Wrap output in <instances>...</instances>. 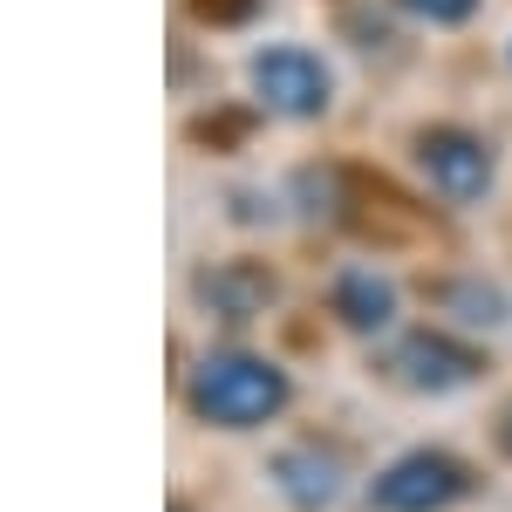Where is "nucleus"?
<instances>
[{"label":"nucleus","instance_id":"nucleus-8","mask_svg":"<svg viewBox=\"0 0 512 512\" xmlns=\"http://www.w3.org/2000/svg\"><path fill=\"white\" fill-rule=\"evenodd\" d=\"M274 478H280V492H287L294 506H328V499L342 492V458L321 451V444H294V451L274 458Z\"/></svg>","mask_w":512,"mask_h":512},{"label":"nucleus","instance_id":"nucleus-4","mask_svg":"<svg viewBox=\"0 0 512 512\" xmlns=\"http://www.w3.org/2000/svg\"><path fill=\"white\" fill-rule=\"evenodd\" d=\"M417 171H424L431 192H444L451 205H472V198L492 192V151H485V137L451 130V123L417 130Z\"/></svg>","mask_w":512,"mask_h":512},{"label":"nucleus","instance_id":"nucleus-11","mask_svg":"<svg viewBox=\"0 0 512 512\" xmlns=\"http://www.w3.org/2000/svg\"><path fill=\"white\" fill-rule=\"evenodd\" d=\"M198 21H246L253 14V0H192Z\"/></svg>","mask_w":512,"mask_h":512},{"label":"nucleus","instance_id":"nucleus-7","mask_svg":"<svg viewBox=\"0 0 512 512\" xmlns=\"http://www.w3.org/2000/svg\"><path fill=\"white\" fill-rule=\"evenodd\" d=\"M198 301H205L212 315H226V321H253L274 301V274L253 267V260H226V267L198 274Z\"/></svg>","mask_w":512,"mask_h":512},{"label":"nucleus","instance_id":"nucleus-12","mask_svg":"<svg viewBox=\"0 0 512 512\" xmlns=\"http://www.w3.org/2000/svg\"><path fill=\"white\" fill-rule=\"evenodd\" d=\"M499 444H506V458H512V410L499 417Z\"/></svg>","mask_w":512,"mask_h":512},{"label":"nucleus","instance_id":"nucleus-9","mask_svg":"<svg viewBox=\"0 0 512 512\" xmlns=\"http://www.w3.org/2000/svg\"><path fill=\"white\" fill-rule=\"evenodd\" d=\"M396 7H410V14L431 21V28H458V21L478 14V0H396Z\"/></svg>","mask_w":512,"mask_h":512},{"label":"nucleus","instance_id":"nucleus-13","mask_svg":"<svg viewBox=\"0 0 512 512\" xmlns=\"http://www.w3.org/2000/svg\"><path fill=\"white\" fill-rule=\"evenodd\" d=\"M171 512H185V506H171Z\"/></svg>","mask_w":512,"mask_h":512},{"label":"nucleus","instance_id":"nucleus-3","mask_svg":"<svg viewBox=\"0 0 512 512\" xmlns=\"http://www.w3.org/2000/svg\"><path fill=\"white\" fill-rule=\"evenodd\" d=\"M253 96L274 110V117H321L328 110V96H335V76L321 69V55L308 48H267V55H253Z\"/></svg>","mask_w":512,"mask_h":512},{"label":"nucleus","instance_id":"nucleus-2","mask_svg":"<svg viewBox=\"0 0 512 512\" xmlns=\"http://www.w3.org/2000/svg\"><path fill=\"white\" fill-rule=\"evenodd\" d=\"M465 492H472V472L451 451H410V458H396L390 472H376V485H369V499L383 512H444V506H458Z\"/></svg>","mask_w":512,"mask_h":512},{"label":"nucleus","instance_id":"nucleus-10","mask_svg":"<svg viewBox=\"0 0 512 512\" xmlns=\"http://www.w3.org/2000/svg\"><path fill=\"white\" fill-rule=\"evenodd\" d=\"M451 301H458V308H472V321H485V328L499 321V294H478V287H451Z\"/></svg>","mask_w":512,"mask_h":512},{"label":"nucleus","instance_id":"nucleus-1","mask_svg":"<svg viewBox=\"0 0 512 512\" xmlns=\"http://www.w3.org/2000/svg\"><path fill=\"white\" fill-rule=\"evenodd\" d=\"M185 403H192V417L219 424V431H253V424H267V417L287 410V369H274L267 355L219 349L192 369Z\"/></svg>","mask_w":512,"mask_h":512},{"label":"nucleus","instance_id":"nucleus-5","mask_svg":"<svg viewBox=\"0 0 512 512\" xmlns=\"http://www.w3.org/2000/svg\"><path fill=\"white\" fill-rule=\"evenodd\" d=\"M383 376L403 383V390H417V396H451L478 376V355L465 349V342H451V335L417 328V335H403V342L383 355Z\"/></svg>","mask_w":512,"mask_h":512},{"label":"nucleus","instance_id":"nucleus-6","mask_svg":"<svg viewBox=\"0 0 512 512\" xmlns=\"http://www.w3.org/2000/svg\"><path fill=\"white\" fill-rule=\"evenodd\" d=\"M328 308L342 315V328L376 335V328L396 321V280H383L376 267H349V274H335V287H328Z\"/></svg>","mask_w":512,"mask_h":512}]
</instances>
